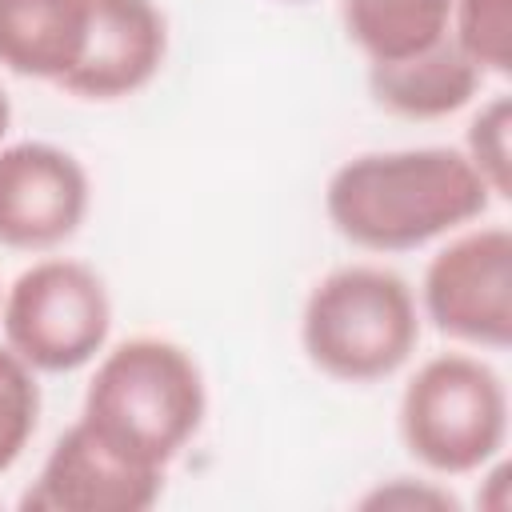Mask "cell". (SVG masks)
<instances>
[{
  "label": "cell",
  "instance_id": "9c48e42d",
  "mask_svg": "<svg viewBox=\"0 0 512 512\" xmlns=\"http://www.w3.org/2000/svg\"><path fill=\"white\" fill-rule=\"evenodd\" d=\"M168 60V20L156 0H88L84 52L60 84L76 100L116 104L144 92Z\"/></svg>",
  "mask_w": 512,
  "mask_h": 512
},
{
  "label": "cell",
  "instance_id": "7a4b0ae2",
  "mask_svg": "<svg viewBox=\"0 0 512 512\" xmlns=\"http://www.w3.org/2000/svg\"><path fill=\"white\" fill-rule=\"evenodd\" d=\"M208 416L196 356L168 336H128L96 356L80 420L136 464L168 472Z\"/></svg>",
  "mask_w": 512,
  "mask_h": 512
},
{
  "label": "cell",
  "instance_id": "e0dca14e",
  "mask_svg": "<svg viewBox=\"0 0 512 512\" xmlns=\"http://www.w3.org/2000/svg\"><path fill=\"white\" fill-rule=\"evenodd\" d=\"M8 128H12V104H8V96L0 88V144L8 140Z\"/></svg>",
  "mask_w": 512,
  "mask_h": 512
},
{
  "label": "cell",
  "instance_id": "8fae6325",
  "mask_svg": "<svg viewBox=\"0 0 512 512\" xmlns=\"http://www.w3.org/2000/svg\"><path fill=\"white\" fill-rule=\"evenodd\" d=\"M88 0H0V68L64 84L84 52Z\"/></svg>",
  "mask_w": 512,
  "mask_h": 512
},
{
  "label": "cell",
  "instance_id": "ba28073f",
  "mask_svg": "<svg viewBox=\"0 0 512 512\" xmlns=\"http://www.w3.org/2000/svg\"><path fill=\"white\" fill-rule=\"evenodd\" d=\"M160 468L136 464L112 444H104L80 416L68 424L40 472L32 476L20 508L36 512H148L164 492Z\"/></svg>",
  "mask_w": 512,
  "mask_h": 512
},
{
  "label": "cell",
  "instance_id": "8992f818",
  "mask_svg": "<svg viewBox=\"0 0 512 512\" xmlns=\"http://www.w3.org/2000/svg\"><path fill=\"white\" fill-rule=\"evenodd\" d=\"M420 320L472 352L512 344V232L468 224L432 252L416 288Z\"/></svg>",
  "mask_w": 512,
  "mask_h": 512
},
{
  "label": "cell",
  "instance_id": "4fadbf2b",
  "mask_svg": "<svg viewBox=\"0 0 512 512\" xmlns=\"http://www.w3.org/2000/svg\"><path fill=\"white\" fill-rule=\"evenodd\" d=\"M448 40L480 68V76L512 72V0H452Z\"/></svg>",
  "mask_w": 512,
  "mask_h": 512
},
{
  "label": "cell",
  "instance_id": "ac0fdd59",
  "mask_svg": "<svg viewBox=\"0 0 512 512\" xmlns=\"http://www.w3.org/2000/svg\"><path fill=\"white\" fill-rule=\"evenodd\" d=\"M280 4H304V0H280Z\"/></svg>",
  "mask_w": 512,
  "mask_h": 512
},
{
  "label": "cell",
  "instance_id": "5bb4252c",
  "mask_svg": "<svg viewBox=\"0 0 512 512\" xmlns=\"http://www.w3.org/2000/svg\"><path fill=\"white\" fill-rule=\"evenodd\" d=\"M40 424V380L36 372L0 344V476H8L28 452Z\"/></svg>",
  "mask_w": 512,
  "mask_h": 512
},
{
  "label": "cell",
  "instance_id": "d6986e66",
  "mask_svg": "<svg viewBox=\"0 0 512 512\" xmlns=\"http://www.w3.org/2000/svg\"><path fill=\"white\" fill-rule=\"evenodd\" d=\"M0 296H4V288H0Z\"/></svg>",
  "mask_w": 512,
  "mask_h": 512
},
{
  "label": "cell",
  "instance_id": "5b68a950",
  "mask_svg": "<svg viewBox=\"0 0 512 512\" xmlns=\"http://www.w3.org/2000/svg\"><path fill=\"white\" fill-rule=\"evenodd\" d=\"M4 344L40 376H68L108 348L112 296L104 276L72 256H40L0 296Z\"/></svg>",
  "mask_w": 512,
  "mask_h": 512
},
{
  "label": "cell",
  "instance_id": "52a82bcc",
  "mask_svg": "<svg viewBox=\"0 0 512 512\" xmlns=\"http://www.w3.org/2000/svg\"><path fill=\"white\" fill-rule=\"evenodd\" d=\"M92 208V180L76 152L48 140L0 144V248L56 252Z\"/></svg>",
  "mask_w": 512,
  "mask_h": 512
},
{
  "label": "cell",
  "instance_id": "6da1fadb",
  "mask_svg": "<svg viewBox=\"0 0 512 512\" xmlns=\"http://www.w3.org/2000/svg\"><path fill=\"white\" fill-rule=\"evenodd\" d=\"M496 204L472 160L452 144L356 152L324 184V216L360 252H416L476 220Z\"/></svg>",
  "mask_w": 512,
  "mask_h": 512
},
{
  "label": "cell",
  "instance_id": "9a60e30c",
  "mask_svg": "<svg viewBox=\"0 0 512 512\" xmlns=\"http://www.w3.org/2000/svg\"><path fill=\"white\" fill-rule=\"evenodd\" d=\"M460 152L472 160V168L492 188V196L508 200L512 192V100L504 92H496L492 100L476 108Z\"/></svg>",
  "mask_w": 512,
  "mask_h": 512
},
{
  "label": "cell",
  "instance_id": "30bf717a",
  "mask_svg": "<svg viewBox=\"0 0 512 512\" xmlns=\"http://www.w3.org/2000/svg\"><path fill=\"white\" fill-rule=\"evenodd\" d=\"M484 76L480 68L452 44L440 40L416 56L388 60V64H368V96L376 108L400 120H444L464 112Z\"/></svg>",
  "mask_w": 512,
  "mask_h": 512
},
{
  "label": "cell",
  "instance_id": "277c9868",
  "mask_svg": "<svg viewBox=\"0 0 512 512\" xmlns=\"http://www.w3.org/2000/svg\"><path fill=\"white\" fill-rule=\"evenodd\" d=\"M504 376L468 348L436 352L416 364L396 404V432L408 456L440 476L488 472L508 444Z\"/></svg>",
  "mask_w": 512,
  "mask_h": 512
},
{
  "label": "cell",
  "instance_id": "3957f363",
  "mask_svg": "<svg viewBox=\"0 0 512 512\" xmlns=\"http://www.w3.org/2000/svg\"><path fill=\"white\" fill-rule=\"evenodd\" d=\"M416 344V292L384 264H340L324 272L304 296L300 348L328 380L380 384L416 356Z\"/></svg>",
  "mask_w": 512,
  "mask_h": 512
},
{
  "label": "cell",
  "instance_id": "7c38bea8",
  "mask_svg": "<svg viewBox=\"0 0 512 512\" xmlns=\"http://www.w3.org/2000/svg\"><path fill=\"white\" fill-rule=\"evenodd\" d=\"M452 0H340L348 44L368 64L416 56L448 40Z\"/></svg>",
  "mask_w": 512,
  "mask_h": 512
},
{
  "label": "cell",
  "instance_id": "2e32d148",
  "mask_svg": "<svg viewBox=\"0 0 512 512\" xmlns=\"http://www.w3.org/2000/svg\"><path fill=\"white\" fill-rule=\"evenodd\" d=\"M364 508H436L448 512L456 508V496L440 484V480H424V476H388L380 480L372 492L360 496Z\"/></svg>",
  "mask_w": 512,
  "mask_h": 512
}]
</instances>
